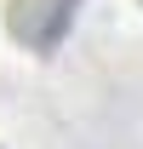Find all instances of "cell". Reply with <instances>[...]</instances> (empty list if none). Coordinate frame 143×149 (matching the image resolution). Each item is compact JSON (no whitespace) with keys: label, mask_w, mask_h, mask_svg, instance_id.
I'll return each instance as SVG.
<instances>
[{"label":"cell","mask_w":143,"mask_h":149,"mask_svg":"<svg viewBox=\"0 0 143 149\" xmlns=\"http://www.w3.org/2000/svg\"><path fill=\"white\" fill-rule=\"evenodd\" d=\"M74 12H80V0H12L6 6V29L29 52H52L57 40L69 35Z\"/></svg>","instance_id":"6da1fadb"}]
</instances>
